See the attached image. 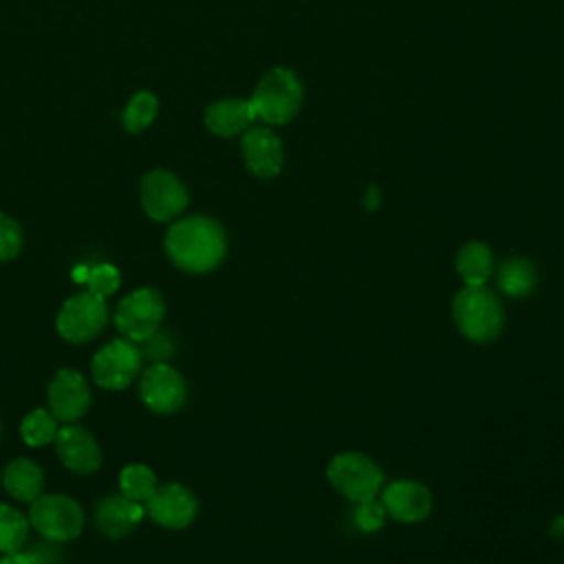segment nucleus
<instances>
[{
	"mask_svg": "<svg viewBox=\"0 0 564 564\" xmlns=\"http://www.w3.org/2000/svg\"><path fill=\"white\" fill-rule=\"evenodd\" d=\"M165 253L185 273H207L227 253L225 229L209 216L181 218L165 234Z\"/></svg>",
	"mask_w": 564,
	"mask_h": 564,
	"instance_id": "1",
	"label": "nucleus"
},
{
	"mask_svg": "<svg viewBox=\"0 0 564 564\" xmlns=\"http://www.w3.org/2000/svg\"><path fill=\"white\" fill-rule=\"evenodd\" d=\"M452 315L469 341L487 344L496 339L505 324V311L500 297L485 286H465L456 293Z\"/></svg>",
	"mask_w": 564,
	"mask_h": 564,
	"instance_id": "2",
	"label": "nucleus"
},
{
	"mask_svg": "<svg viewBox=\"0 0 564 564\" xmlns=\"http://www.w3.org/2000/svg\"><path fill=\"white\" fill-rule=\"evenodd\" d=\"M249 101L256 119L282 126L289 123L302 106V84L289 68H273L260 79Z\"/></svg>",
	"mask_w": 564,
	"mask_h": 564,
	"instance_id": "3",
	"label": "nucleus"
},
{
	"mask_svg": "<svg viewBox=\"0 0 564 564\" xmlns=\"http://www.w3.org/2000/svg\"><path fill=\"white\" fill-rule=\"evenodd\" d=\"M328 482L348 500L364 502L377 498L383 489L381 467L366 454L344 452L333 456L326 467Z\"/></svg>",
	"mask_w": 564,
	"mask_h": 564,
	"instance_id": "4",
	"label": "nucleus"
},
{
	"mask_svg": "<svg viewBox=\"0 0 564 564\" xmlns=\"http://www.w3.org/2000/svg\"><path fill=\"white\" fill-rule=\"evenodd\" d=\"M29 524L35 527V531L42 538L66 542L82 533L84 511L79 502L73 500L70 496H64V494L40 496L31 502Z\"/></svg>",
	"mask_w": 564,
	"mask_h": 564,
	"instance_id": "5",
	"label": "nucleus"
},
{
	"mask_svg": "<svg viewBox=\"0 0 564 564\" xmlns=\"http://www.w3.org/2000/svg\"><path fill=\"white\" fill-rule=\"evenodd\" d=\"M108 322L106 297L93 291H82L70 295L57 313V333L70 344H86L95 339Z\"/></svg>",
	"mask_w": 564,
	"mask_h": 564,
	"instance_id": "6",
	"label": "nucleus"
},
{
	"mask_svg": "<svg viewBox=\"0 0 564 564\" xmlns=\"http://www.w3.org/2000/svg\"><path fill=\"white\" fill-rule=\"evenodd\" d=\"M163 315H165V306H163V297L159 295V291L143 286V289L128 293L117 304L115 324H117V330L126 339L141 344L154 330H159Z\"/></svg>",
	"mask_w": 564,
	"mask_h": 564,
	"instance_id": "7",
	"label": "nucleus"
},
{
	"mask_svg": "<svg viewBox=\"0 0 564 564\" xmlns=\"http://www.w3.org/2000/svg\"><path fill=\"white\" fill-rule=\"evenodd\" d=\"M143 355L130 339H112L93 357V379L99 388L123 390L141 372Z\"/></svg>",
	"mask_w": 564,
	"mask_h": 564,
	"instance_id": "8",
	"label": "nucleus"
},
{
	"mask_svg": "<svg viewBox=\"0 0 564 564\" xmlns=\"http://www.w3.org/2000/svg\"><path fill=\"white\" fill-rule=\"evenodd\" d=\"M141 205L152 220L165 223L187 207L185 185L167 170H152L141 181Z\"/></svg>",
	"mask_w": 564,
	"mask_h": 564,
	"instance_id": "9",
	"label": "nucleus"
},
{
	"mask_svg": "<svg viewBox=\"0 0 564 564\" xmlns=\"http://www.w3.org/2000/svg\"><path fill=\"white\" fill-rule=\"evenodd\" d=\"M141 401L156 414H172L183 408L187 397L185 379L170 364H152L141 375Z\"/></svg>",
	"mask_w": 564,
	"mask_h": 564,
	"instance_id": "10",
	"label": "nucleus"
},
{
	"mask_svg": "<svg viewBox=\"0 0 564 564\" xmlns=\"http://www.w3.org/2000/svg\"><path fill=\"white\" fill-rule=\"evenodd\" d=\"M145 513L165 529H185L194 522L198 502L196 496L178 482L156 485L152 496L143 502Z\"/></svg>",
	"mask_w": 564,
	"mask_h": 564,
	"instance_id": "11",
	"label": "nucleus"
},
{
	"mask_svg": "<svg viewBox=\"0 0 564 564\" xmlns=\"http://www.w3.org/2000/svg\"><path fill=\"white\" fill-rule=\"evenodd\" d=\"M90 405L88 381L73 368H62L48 383V410L57 421L73 423L86 414Z\"/></svg>",
	"mask_w": 564,
	"mask_h": 564,
	"instance_id": "12",
	"label": "nucleus"
},
{
	"mask_svg": "<svg viewBox=\"0 0 564 564\" xmlns=\"http://www.w3.org/2000/svg\"><path fill=\"white\" fill-rule=\"evenodd\" d=\"M381 505L399 522H421L432 511V494L416 480H394L383 485Z\"/></svg>",
	"mask_w": 564,
	"mask_h": 564,
	"instance_id": "13",
	"label": "nucleus"
},
{
	"mask_svg": "<svg viewBox=\"0 0 564 564\" xmlns=\"http://www.w3.org/2000/svg\"><path fill=\"white\" fill-rule=\"evenodd\" d=\"M55 449L64 467L75 474H93L101 465V449L93 434L73 423H66L57 430Z\"/></svg>",
	"mask_w": 564,
	"mask_h": 564,
	"instance_id": "14",
	"label": "nucleus"
},
{
	"mask_svg": "<svg viewBox=\"0 0 564 564\" xmlns=\"http://www.w3.org/2000/svg\"><path fill=\"white\" fill-rule=\"evenodd\" d=\"M242 156L251 174L273 178L282 170L284 152L278 134L269 128H249L242 137Z\"/></svg>",
	"mask_w": 564,
	"mask_h": 564,
	"instance_id": "15",
	"label": "nucleus"
},
{
	"mask_svg": "<svg viewBox=\"0 0 564 564\" xmlns=\"http://www.w3.org/2000/svg\"><path fill=\"white\" fill-rule=\"evenodd\" d=\"M145 509L141 502L128 500L126 496H110L97 502L95 509V524L101 535L117 540L126 535L141 518Z\"/></svg>",
	"mask_w": 564,
	"mask_h": 564,
	"instance_id": "16",
	"label": "nucleus"
},
{
	"mask_svg": "<svg viewBox=\"0 0 564 564\" xmlns=\"http://www.w3.org/2000/svg\"><path fill=\"white\" fill-rule=\"evenodd\" d=\"M253 121L256 112L249 99H220L205 110V126L218 137H234L245 132Z\"/></svg>",
	"mask_w": 564,
	"mask_h": 564,
	"instance_id": "17",
	"label": "nucleus"
},
{
	"mask_svg": "<svg viewBox=\"0 0 564 564\" xmlns=\"http://www.w3.org/2000/svg\"><path fill=\"white\" fill-rule=\"evenodd\" d=\"M2 485L4 489L22 502H33L35 498L42 496L44 489V474L42 469L29 460V458H15L4 467L2 474Z\"/></svg>",
	"mask_w": 564,
	"mask_h": 564,
	"instance_id": "18",
	"label": "nucleus"
},
{
	"mask_svg": "<svg viewBox=\"0 0 564 564\" xmlns=\"http://www.w3.org/2000/svg\"><path fill=\"white\" fill-rule=\"evenodd\" d=\"M456 271L465 286H485L494 271V256L485 242L471 240L456 253Z\"/></svg>",
	"mask_w": 564,
	"mask_h": 564,
	"instance_id": "19",
	"label": "nucleus"
},
{
	"mask_svg": "<svg viewBox=\"0 0 564 564\" xmlns=\"http://www.w3.org/2000/svg\"><path fill=\"white\" fill-rule=\"evenodd\" d=\"M498 286L505 295L509 297H527L529 293H533L535 284H538V273L535 267L520 256L507 258L496 273Z\"/></svg>",
	"mask_w": 564,
	"mask_h": 564,
	"instance_id": "20",
	"label": "nucleus"
},
{
	"mask_svg": "<svg viewBox=\"0 0 564 564\" xmlns=\"http://www.w3.org/2000/svg\"><path fill=\"white\" fill-rule=\"evenodd\" d=\"M119 487H121V496L143 505L152 496V491L156 489V476L148 465L132 463V465H126L121 469Z\"/></svg>",
	"mask_w": 564,
	"mask_h": 564,
	"instance_id": "21",
	"label": "nucleus"
},
{
	"mask_svg": "<svg viewBox=\"0 0 564 564\" xmlns=\"http://www.w3.org/2000/svg\"><path fill=\"white\" fill-rule=\"evenodd\" d=\"M29 538V520L11 505L0 502V553L20 551Z\"/></svg>",
	"mask_w": 564,
	"mask_h": 564,
	"instance_id": "22",
	"label": "nucleus"
},
{
	"mask_svg": "<svg viewBox=\"0 0 564 564\" xmlns=\"http://www.w3.org/2000/svg\"><path fill=\"white\" fill-rule=\"evenodd\" d=\"M20 434H22V441H24L26 445H31V447L46 445V443L55 441V434H57V419L51 414V410H44V408L31 410V412L22 419Z\"/></svg>",
	"mask_w": 564,
	"mask_h": 564,
	"instance_id": "23",
	"label": "nucleus"
},
{
	"mask_svg": "<svg viewBox=\"0 0 564 564\" xmlns=\"http://www.w3.org/2000/svg\"><path fill=\"white\" fill-rule=\"evenodd\" d=\"M156 110H159V101L152 93L148 90H139L132 95V99L128 101L123 115H121V121H123V128L128 132H141L145 130L154 117H156Z\"/></svg>",
	"mask_w": 564,
	"mask_h": 564,
	"instance_id": "24",
	"label": "nucleus"
},
{
	"mask_svg": "<svg viewBox=\"0 0 564 564\" xmlns=\"http://www.w3.org/2000/svg\"><path fill=\"white\" fill-rule=\"evenodd\" d=\"M84 282L88 284V291H93L95 295L108 297V295H112L119 289L121 278H119L117 267H112V264H97V267L88 269Z\"/></svg>",
	"mask_w": 564,
	"mask_h": 564,
	"instance_id": "25",
	"label": "nucleus"
},
{
	"mask_svg": "<svg viewBox=\"0 0 564 564\" xmlns=\"http://www.w3.org/2000/svg\"><path fill=\"white\" fill-rule=\"evenodd\" d=\"M22 249V229L20 225L0 212V262L13 260Z\"/></svg>",
	"mask_w": 564,
	"mask_h": 564,
	"instance_id": "26",
	"label": "nucleus"
},
{
	"mask_svg": "<svg viewBox=\"0 0 564 564\" xmlns=\"http://www.w3.org/2000/svg\"><path fill=\"white\" fill-rule=\"evenodd\" d=\"M383 520H386V507L381 505V500L370 498V500L357 502L355 522L361 531H377L383 527Z\"/></svg>",
	"mask_w": 564,
	"mask_h": 564,
	"instance_id": "27",
	"label": "nucleus"
},
{
	"mask_svg": "<svg viewBox=\"0 0 564 564\" xmlns=\"http://www.w3.org/2000/svg\"><path fill=\"white\" fill-rule=\"evenodd\" d=\"M145 346V355L154 361V364H165L167 357H172L174 346L172 339L163 333V330H154L145 341H141Z\"/></svg>",
	"mask_w": 564,
	"mask_h": 564,
	"instance_id": "28",
	"label": "nucleus"
},
{
	"mask_svg": "<svg viewBox=\"0 0 564 564\" xmlns=\"http://www.w3.org/2000/svg\"><path fill=\"white\" fill-rule=\"evenodd\" d=\"M0 564H37V557L33 553H4V557L0 560Z\"/></svg>",
	"mask_w": 564,
	"mask_h": 564,
	"instance_id": "29",
	"label": "nucleus"
},
{
	"mask_svg": "<svg viewBox=\"0 0 564 564\" xmlns=\"http://www.w3.org/2000/svg\"><path fill=\"white\" fill-rule=\"evenodd\" d=\"M364 205H366L368 209H377V207L381 205V192H379V187H375V185L368 187V192H366V196H364Z\"/></svg>",
	"mask_w": 564,
	"mask_h": 564,
	"instance_id": "30",
	"label": "nucleus"
}]
</instances>
